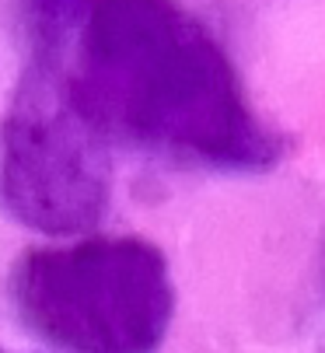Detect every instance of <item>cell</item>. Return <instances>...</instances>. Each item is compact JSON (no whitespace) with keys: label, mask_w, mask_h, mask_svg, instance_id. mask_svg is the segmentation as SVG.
I'll return each instance as SVG.
<instances>
[{"label":"cell","mask_w":325,"mask_h":353,"mask_svg":"<svg viewBox=\"0 0 325 353\" xmlns=\"http://www.w3.org/2000/svg\"><path fill=\"white\" fill-rule=\"evenodd\" d=\"M8 290L25 329L60 353H157L175 315L168 259L133 234L32 248Z\"/></svg>","instance_id":"cell-2"},{"label":"cell","mask_w":325,"mask_h":353,"mask_svg":"<svg viewBox=\"0 0 325 353\" xmlns=\"http://www.w3.org/2000/svg\"><path fill=\"white\" fill-rule=\"evenodd\" d=\"M0 353H4V350H0Z\"/></svg>","instance_id":"cell-6"},{"label":"cell","mask_w":325,"mask_h":353,"mask_svg":"<svg viewBox=\"0 0 325 353\" xmlns=\"http://www.w3.org/2000/svg\"><path fill=\"white\" fill-rule=\"evenodd\" d=\"M74 8V0H32V14L39 32H57L67 25V11Z\"/></svg>","instance_id":"cell-4"},{"label":"cell","mask_w":325,"mask_h":353,"mask_svg":"<svg viewBox=\"0 0 325 353\" xmlns=\"http://www.w3.org/2000/svg\"><path fill=\"white\" fill-rule=\"evenodd\" d=\"M322 301H325V294H322Z\"/></svg>","instance_id":"cell-5"},{"label":"cell","mask_w":325,"mask_h":353,"mask_svg":"<svg viewBox=\"0 0 325 353\" xmlns=\"http://www.w3.org/2000/svg\"><path fill=\"white\" fill-rule=\"evenodd\" d=\"M108 196L101 137L67 98L52 53L35 49L0 130V203L39 234L84 238Z\"/></svg>","instance_id":"cell-3"},{"label":"cell","mask_w":325,"mask_h":353,"mask_svg":"<svg viewBox=\"0 0 325 353\" xmlns=\"http://www.w3.org/2000/svg\"><path fill=\"white\" fill-rule=\"evenodd\" d=\"M52 60L101 140L199 168L273 158L228 49L179 0H88L70 49L57 46Z\"/></svg>","instance_id":"cell-1"}]
</instances>
